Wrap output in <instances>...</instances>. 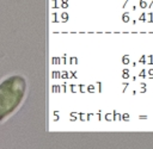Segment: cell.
Masks as SVG:
<instances>
[{"label":"cell","instance_id":"6da1fadb","mask_svg":"<svg viewBox=\"0 0 153 149\" xmlns=\"http://www.w3.org/2000/svg\"><path fill=\"white\" fill-rule=\"evenodd\" d=\"M26 81L20 75H12L0 82V121L17 110L25 97Z\"/></svg>","mask_w":153,"mask_h":149}]
</instances>
